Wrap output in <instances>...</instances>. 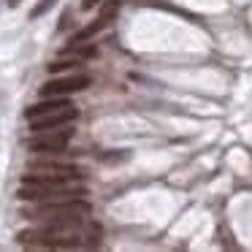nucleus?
<instances>
[{
    "label": "nucleus",
    "instance_id": "4",
    "mask_svg": "<svg viewBox=\"0 0 252 252\" xmlns=\"http://www.w3.org/2000/svg\"><path fill=\"white\" fill-rule=\"evenodd\" d=\"M90 84H93V79H90L87 73L79 71V73H71V76L52 79V82H46L38 93H41V98H52V95H71V93H82V90H87Z\"/></svg>",
    "mask_w": 252,
    "mask_h": 252
},
{
    "label": "nucleus",
    "instance_id": "13",
    "mask_svg": "<svg viewBox=\"0 0 252 252\" xmlns=\"http://www.w3.org/2000/svg\"><path fill=\"white\" fill-rule=\"evenodd\" d=\"M130 155H127V149H114V155H100V160H106V163H117V160H127Z\"/></svg>",
    "mask_w": 252,
    "mask_h": 252
},
{
    "label": "nucleus",
    "instance_id": "9",
    "mask_svg": "<svg viewBox=\"0 0 252 252\" xmlns=\"http://www.w3.org/2000/svg\"><path fill=\"white\" fill-rule=\"evenodd\" d=\"M65 55H73V57H95L98 55V49L95 46H82V44H73L65 49Z\"/></svg>",
    "mask_w": 252,
    "mask_h": 252
},
{
    "label": "nucleus",
    "instance_id": "14",
    "mask_svg": "<svg viewBox=\"0 0 252 252\" xmlns=\"http://www.w3.org/2000/svg\"><path fill=\"white\" fill-rule=\"evenodd\" d=\"M100 3H103V0H84V3H82V8H84V11H90V8L100 6Z\"/></svg>",
    "mask_w": 252,
    "mask_h": 252
},
{
    "label": "nucleus",
    "instance_id": "7",
    "mask_svg": "<svg viewBox=\"0 0 252 252\" xmlns=\"http://www.w3.org/2000/svg\"><path fill=\"white\" fill-rule=\"evenodd\" d=\"M68 106H71V100H68L65 95H52V98H44L41 103L30 106V109L25 111V117H28V120H35V117H44V114H52V111L68 109Z\"/></svg>",
    "mask_w": 252,
    "mask_h": 252
},
{
    "label": "nucleus",
    "instance_id": "5",
    "mask_svg": "<svg viewBox=\"0 0 252 252\" xmlns=\"http://www.w3.org/2000/svg\"><path fill=\"white\" fill-rule=\"evenodd\" d=\"M79 120V111L73 106L68 109H60V111H52V114H44V117H35L30 120V130L33 133H46V130H60V127L71 125V122Z\"/></svg>",
    "mask_w": 252,
    "mask_h": 252
},
{
    "label": "nucleus",
    "instance_id": "1",
    "mask_svg": "<svg viewBox=\"0 0 252 252\" xmlns=\"http://www.w3.org/2000/svg\"><path fill=\"white\" fill-rule=\"evenodd\" d=\"M90 203L84 198L76 201H49V203H35L30 209H22V217L33 220L41 225H55V228H79L90 217Z\"/></svg>",
    "mask_w": 252,
    "mask_h": 252
},
{
    "label": "nucleus",
    "instance_id": "10",
    "mask_svg": "<svg viewBox=\"0 0 252 252\" xmlns=\"http://www.w3.org/2000/svg\"><path fill=\"white\" fill-rule=\"evenodd\" d=\"M76 65H79L76 60H55L46 68H49V73H63V71H71V68H76Z\"/></svg>",
    "mask_w": 252,
    "mask_h": 252
},
{
    "label": "nucleus",
    "instance_id": "11",
    "mask_svg": "<svg viewBox=\"0 0 252 252\" xmlns=\"http://www.w3.org/2000/svg\"><path fill=\"white\" fill-rule=\"evenodd\" d=\"M55 3H57V0H38V3H35V6H33V11H30V17H33V19L44 17V14L49 11V8L55 6Z\"/></svg>",
    "mask_w": 252,
    "mask_h": 252
},
{
    "label": "nucleus",
    "instance_id": "12",
    "mask_svg": "<svg viewBox=\"0 0 252 252\" xmlns=\"http://www.w3.org/2000/svg\"><path fill=\"white\" fill-rule=\"evenodd\" d=\"M114 14H117V3H114V0H109V3L100 8V19H103V22H111V19H114Z\"/></svg>",
    "mask_w": 252,
    "mask_h": 252
},
{
    "label": "nucleus",
    "instance_id": "2",
    "mask_svg": "<svg viewBox=\"0 0 252 252\" xmlns=\"http://www.w3.org/2000/svg\"><path fill=\"white\" fill-rule=\"evenodd\" d=\"M17 195L30 203H49V201H76V198L87 195V190L73 185H28V182H22Z\"/></svg>",
    "mask_w": 252,
    "mask_h": 252
},
{
    "label": "nucleus",
    "instance_id": "6",
    "mask_svg": "<svg viewBox=\"0 0 252 252\" xmlns=\"http://www.w3.org/2000/svg\"><path fill=\"white\" fill-rule=\"evenodd\" d=\"M28 171H35V174H46V176H63V179H76L79 168L68 163H52V160H35V163L28 165Z\"/></svg>",
    "mask_w": 252,
    "mask_h": 252
},
{
    "label": "nucleus",
    "instance_id": "8",
    "mask_svg": "<svg viewBox=\"0 0 252 252\" xmlns=\"http://www.w3.org/2000/svg\"><path fill=\"white\" fill-rule=\"evenodd\" d=\"M106 25H109V22H103V19L98 17V19H95L93 25H87V28H82V30H79V33H76V35H73V38H71V44H84V41H90V38H93L95 33H100V30H103Z\"/></svg>",
    "mask_w": 252,
    "mask_h": 252
},
{
    "label": "nucleus",
    "instance_id": "3",
    "mask_svg": "<svg viewBox=\"0 0 252 252\" xmlns=\"http://www.w3.org/2000/svg\"><path fill=\"white\" fill-rule=\"evenodd\" d=\"M71 138H73V130L68 125L60 127V130L33 133V138L28 141V149L30 152H41V155H55V152H63Z\"/></svg>",
    "mask_w": 252,
    "mask_h": 252
}]
</instances>
